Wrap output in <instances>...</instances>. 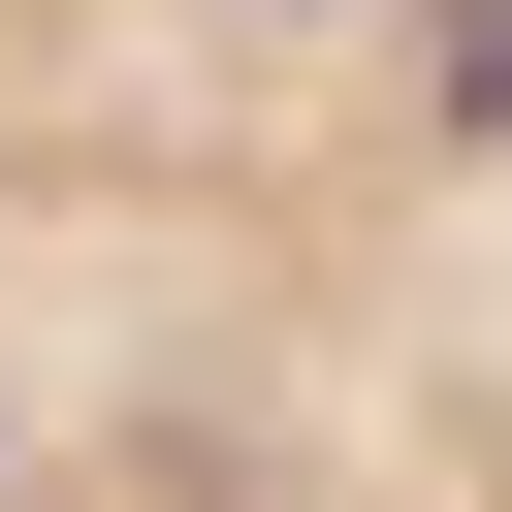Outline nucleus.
<instances>
[{
	"label": "nucleus",
	"instance_id": "obj_1",
	"mask_svg": "<svg viewBox=\"0 0 512 512\" xmlns=\"http://www.w3.org/2000/svg\"><path fill=\"white\" fill-rule=\"evenodd\" d=\"M0 512H512V0H0Z\"/></svg>",
	"mask_w": 512,
	"mask_h": 512
}]
</instances>
